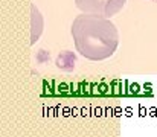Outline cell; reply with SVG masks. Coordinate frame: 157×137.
Listing matches in <instances>:
<instances>
[{"instance_id":"cell-1","label":"cell","mask_w":157,"mask_h":137,"mask_svg":"<svg viewBox=\"0 0 157 137\" xmlns=\"http://www.w3.org/2000/svg\"><path fill=\"white\" fill-rule=\"evenodd\" d=\"M72 37L76 50L92 61L110 58L119 44V32L110 18L93 14H81L73 20Z\"/></svg>"},{"instance_id":"cell-2","label":"cell","mask_w":157,"mask_h":137,"mask_svg":"<svg viewBox=\"0 0 157 137\" xmlns=\"http://www.w3.org/2000/svg\"><path fill=\"white\" fill-rule=\"evenodd\" d=\"M127 0H75L76 8L82 11V14H93L104 18L116 15L124 6Z\"/></svg>"},{"instance_id":"cell-3","label":"cell","mask_w":157,"mask_h":137,"mask_svg":"<svg viewBox=\"0 0 157 137\" xmlns=\"http://www.w3.org/2000/svg\"><path fill=\"white\" fill-rule=\"evenodd\" d=\"M151 2H156V3H157V0H151Z\"/></svg>"}]
</instances>
